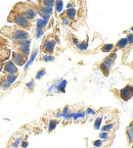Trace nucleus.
I'll return each instance as SVG.
<instances>
[{"mask_svg":"<svg viewBox=\"0 0 133 148\" xmlns=\"http://www.w3.org/2000/svg\"><path fill=\"white\" fill-rule=\"evenodd\" d=\"M0 34L2 36L9 38L12 41H17V40H25V39H30V34L28 31L23 30V29L19 28L17 26H7L4 27L0 30Z\"/></svg>","mask_w":133,"mask_h":148,"instance_id":"1","label":"nucleus"},{"mask_svg":"<svg viewBox=\"0 0 133 148\" xmlns=\"http://www.w3.org/2000/svg\"><path fill=\"white\" fill-rule=\"evenodd\" d=\"M12 9H14L15 11H18L19 13H21L27 21H29L31 23L35 20L36 15H37L35 8L33 7V5L29 4V3L19 2L13 6Z\"/></svg>","mask_w":133,"mask_h":148,"instance_id":"2","label":"nucleus"},{"mask_svg":"<svg viewBox=\"0 0 133 148\" xmlns=\"http://www.w3.org/2000/svg\"><path fill=\"white\" fill-rule=\"evenodd\" d=\"M7 22L11 23V24H14L15 26L23 29V30L29 31L32 29V23L27 21L21 13H19L18 11H15L14 9H12L10 11L8 18H7Z\"/></svg>","mask_w":133,"mask_h":148,"instance_id":"3","label":"nucleus"},{"mask_svg":"<svg viewBox=\"0 0 133 148\" xmlns=\"http://www.w3.org/2000/svg\"><path fill=\"white\" fill-rule=\"evenodd\" d=\"M55 44H57V40L52 35H48L46 37H44L43 41L41 44V51L45 54L52 55L53 51H54Z\"/></svg>","mask_w":133,"mask_h":148,"instance_id":"4","label":"nucleus"},{"mask_svg":"<svg viewBox=\"0 0 133 148\" xmlns=\"http://www.w3.org/2000/svg\"><path fill=\"white\" fill-rule=\"evenodd\" d=\"M30 45H31V39H25V40H17L12 42V47L14 50L20 51L23 54L29 57L30 54Z\"/></svg>","mask_w":133,"mask_h":148,"instance_id":"5","label":"nucleus"},{"mask_svg":"<svg viewBox=\"0 0 133 148\" xmlns=\"http://www.w3.org/2000/svg\"><path fill=\"white\" fill-rule=\"evenodd\" d=\"M119 96L123 101H129L133 97V85L127 84L126 86L119 90Z\"/></svg>","mask_w":133,"mask_h":148,"instance_id":"6","label":"nucleus"},{"mask_svg":"<svg viewBox=\"0 0 133 148\" xmlns=\"http://www.w3.org/2000/svg\"><path fill=\"white\" fill-rule=\"evenodd\" d=\"M28 60V56H26L25 54H23L20 51L14 50L12 52V55H11V61L14 63L15 65H24L25 63Z\"/></svg>","mask_w":133,"mask_h":148,"instance_id":"7","label":"nucleus"},{"mask_svg":"<svg viewBox=\"0 0 133 148\" xmlns=\"http://www.w3.org/2000/svg\"><path fill=\"white\" fill-rule=\"evenodd\" d=\"M116 58H117V53H116L115 50H113L112 52H110V54L108 55V56L105 57V58L103 59V60L101 61V63L105 65V66H107L109 70H111L112 66H113L114 63H115Z\"/></svg>","mask_w":133,"mask_h":148,"instance_id":"8","label":"nucleus"},{"mask_svg":"<svg viewBox=\"0 0 133 148\" xmlns=\"http://www.w3.org/2000/svg\"><path fill=\"white\" fill-rule=\"evenodd\" d=\"M3 73L4 74H19L18 66L14 64L11 60H8L3 64Z\"/></svg>","mask_w":133,"mask_h":148,"instance_id":"9","label":"nucleus"},{"mask_svg":"<svg viewBox=\"0 0 133 148\" xmlns=\"http://www.w3.org/2000/svg\"><path fill=\"white\" fill-rule=\"evenodd\" d=\"M63 13H65V15L67 16V18H68L70 22H73V21L76 20L77 11H76V9H75L74 7H72V8H67Z\"/></svg>","mask_w":133,"mask_h":148,"instance_id":"10","label":"nucleus"},{"mask_svg":"<svg viewBox=\"0 0 133 148\" xmlns=\"http://www.w3.org/2000/svg\"><path fill=\"white\" fill-rule=\"evenodd\" d=\"M127 46H128V41H127L126 37H125V38H121V39L119 40L118 42H117V44L115 45L114 50L117 51L118 49L122 50V49H125V48H127Z\"/></svg>","mask_w":133,"mask_h":148,"instance_id":"11","label":"nucleus"},{"mask_svg":"<svg viewBox=\"0 0 133 148\" xmlns=\"http://www.w3.org/2000/svg\"><path fill=\"white\" fill-rule=\"evenodd\" d=\"M126 136L129 144H133V122L126 128Z\"/></svg>","mask_w":133,"mask_h":148,"instance_id":"12","label":"nucleus"},{"mask_svg":"<svg viewBox=\"0 0 133 148\" xmlns=\"http://www.w3.org/2000/svg\"><path fill=\"white\" fill-rule=\"evenodd\" d=\"M18 77H19V74H7V75H5L3 78L6 80V82L8 84H13L15 82V80L18 79Z\"/></svg>","mask_w":133,"mask_h":148,"instance_id":"13","label":"nucleus"},{"mask_svg":"<svg viewBox=\"0 0 133 148\" xmlns=\"http://www.w3.org/2000/svg\"><path fill=\"white\" fill-rule=\"evenodd\" d=\"M114 48H115V45L111 43H107V44H103V46L101 47V52H107L110 53L114 50Z\"/></svg>","mask_w":133,"mask_h":148,"instance_id":"14","label":"nucleus"},{"mask_svg":"<svg viewBox=\"0 0 133 148\" xmlns=\"http://www.w3.org/2000/svg\"><path fill=\"white\" fill-rule=\"evenodd\" d=\"M54 7H55V11H57V13L61 12V11H63V0H55Z\"/></svg>","mask_w":133,"mask_h":148,"instance_id":"15","label":"nucleus"},{"mask_svg":"<svg viewBox=\"0 0 133 148\" xmlns=\"http://www.w3.org/2000/svg\"><path fill=\"white\" fill-rule=\"evenodd\" d=\"M57 124H59V122H57V120H50L49 121V124H48V133H51V132L57 128Z\"/></svg>","mask_w":133,"mask_h":148,"instance_id":"16","label":"nucleus"},{"mask_svg":"<svg viewBox=\"0 0 133 148\" xmlns=\"http://www.w3.org/2000/svg\"><path fill=\"white\" fill-rule=\"evenodd\" d=\"M54 2H55V0H39V1H38V3H40V4H42V5H45V6H47V7H53Z\"/></svg>","mask_w":133,"mask_h":148,"instance_id":"17","label":"nucleus"},{"mask_svg":"<svg viewBox=\"0 0 133 148\" xmlns=\"http://www.w3.org/2000/svg\"><path fill=\"white\" fill-rule=\"evenodd\" d=\"M87 47H88V37H86V39L84 40V41L80 42V44L78 45V48L80 49V50L84 51L87 49Z\"/></svg>","mask_w":133,"mask_h":148,"instance_id":"18","label":"nucleus"},{"mask_svg":"<svg viewBox=\"0 0 133 148\" xmlns=\"http://www.w3.org/2000/svg\"><path fill=\"white\" fill-rule=\"evenodd\" d=\"M46 75V70L45 69H40L37 73H36V76H35V79L36 80H41L44 76Z\"/></svg>","mask_w":133,"mask_h":148,"instance_id":"19","label":"nucleus"},{"mask_svg":"<svg viewBox=\"0 0 133 148\" xmlns=\"http://www.w3.org/2000/svg\"><path fill=\"white\" fill-rule=\"evenodd\" d=\"M10 87V84H8L6 82V80H5L4 78H2L1 80H0V88L2 90H7L8 88Z\"/></svg>","mask_w":133,"mask_h":148,"instance_id":"20","label":"nucleus"},{"mask_svg":"<svg viewBox=\"0 0 133 148\" xmlns=\"http://www.w3.org/2000/svg\"><path fill=\"white\" fill-rule=\"evenodd\" d=\"M37 53H38V51H37V49H36L35 51H34V52L32 53V54H31V57H30V60L28 61V62H27V64H26V66H25V71H27L28 70V68H29V65L31 64V63L33 62V60H34V59H35V57H36V55H37Z\"/></svg>","mask_w":133,"mask_h":148,"instance_id":"21","label":"nucleus"},{"mask_svg":"<svg viewBox=\"0 0 133 148\" xmlns=\"http://www.w3.org/2000/svg\"><path fill=\"white\" fill-rule=\"evenodd\" d=\"M26 87H27V89H29V91L32 92L33 90H34V87H35V80H34V79H32L30 82H28V83H27Z\"/></svg>","mask_w":133,"mask_h":148,"instance_id":"22","label":"nucleus"},{"mask_svg":"<svg viewBox=\"0 0 133 148\" xmlns=\"http://www.w3.org/2000/svg\"><path fill=\"white\" fill-rule=\"evenodd\" d=\"M127 41H128V46H132L133 45V33L129 31L127 33V37H126Z\"/></svg>","mask_w":133,"mask_h":148,"instance_id":"23","label":"nucleus"},{"mask_svg":"<svg viewBox=\"0 0 133 148\" xmlns=\"http://www.w3.org/2000/svg\"><path fill=\"white\" fill-rule=\"evenodd\" d=\"M101 122H103V118H97L95 120V122H94V125H93V127H94V129L95 130H98V129H101Z\"/></svg>","mask_w":133,"mask_h":148,"instance_id":"24","label":"nucleus"},{"mask_svg":"<svg viewBox=\"0 0 133 148\" xmlns=\"http://www.w3.org/2000/svg\"><path fill=\"white\" fill-rule=\"evenodd\" d=\"M41 60L45 61V62H48V61H53V60H54V56H52V55L45 54L44 56L41 57Z\"/></svg>","mask_w":133,"mask_h":148,"instance_id":"25","label":"nucleus"},{"mask_svg":"<svg viewBox=\"0 0 133 148\" xmlns=\"http://www.w3.org/2000/svg\"><path fill=\"white\" fill-rule=\"evenodd\" d=\"M114 127H115V125L114 124H108L101 128V132H109V131L113 130Z\"/></svg>","mask_w":133,"mask_h":148,"instance_id":"26","label":"nucleus"},{"mask_svg":"<svg viewBox=\"0 0 133 148\" xmlns=\"http://www.w3.org/2000/svg\"><path fill=\"white\" fill-rule=\"evenodd\" d=\"M65 85H67V81H63L61 84H59V86H57V90H59V92H65Z\"/></svg>","mask_w":133,"mask_h":148,"instance_id":"27","label":"nucleus"},{"mask_svg":"<svg viewBox=\"0 0 133 148\" xmlns=\"http://www.w3.org/2000/svg\"><path fill=\"white\" fill-rule=\"evenodd\" d=\"M61 22H63V24L65 25V26H68V25L70 24V21H69L68 18H67V16L65 15V13H61Z\"/></svg>","mask_w":133,"mask_h":148,"instance_id":"28","label":"nucleus"},{"mask_svg":"<svg viewBox=\"0 0 133 148\" xmlns=\"http://www.w3.org/2000/svg\"><path fill=\"white\" fill-rule=\"evenodd\" d=\"M98 137H99V139L108 140L110 138V136H109V133H108V132H101V133H99Z\"/></svg>","mask_w":133,"mask_h":148,"instance_id":"29","label":"nucleus"},{"mask_svg":"<svg viewBox=\"0 0 133 148\" xmlns=\"http://www.w3.org/2000/svg\"><path fill=\"white\" fill-rule=\"evenodd\" d=\"M93 146L94 147H96V148H99V147H101L103 146V140L101 139H99V140H94L93 141Z\"/></svg>","mask_w":133,"mask_h":148,"instance_id":"30","label":"nucleus"},{"mask_svg":"<svg viewBox=\"0 0 133 148\" xmlns=\"http://www.w3.org/2000/svg\"><path fill=\"white\" fill-rule=\"evenodd\" d=\"M72 42H73V44H74L75 46H77V47H78V45L80 44V41H79V39H77L75 36H72Z\"/></svg>","mask_w":133,"mask_h":148,"instance_id":"31","label":"nucleus"},{"mask_svg":"<svg viewBox=\"0 0 133 148\" xmlns=\"http://www.w3.org/2000/svg\"><path fill=\"white\" fill-rule=\"evenodd\" d=\"M86 113H89V114H95V111H94L92 108H90V107H88V108L86 109Z\"/></svg>","mask_w":133,"mask_h":148,"instance_id":"32","label":"nucleus"},{"mask_svg":"<svg viewBox=\"0 0 133 148\" xmlns=\"http://www.w3.org/2000/svg\"><path fill=\"white\" fill-rule=\"evenodd\" d=\"M20 142H21V140L20 139H17L14 142L12 143V147H18V145L20 144Z\"/></svg>","mask_w":133,"mask_h":148,"instance_id":"33","label":"nucleus"},{"mask_svg":"<svg viewBox=\"0 0 133 148\" xmlns=\"http://www.w3.org/2000/svg\"><path fill=\"white\" fill-rule=\"evenodd\" d=\"M29 145V143L27 141H24V142H22V144H21V146H22L23 148H26L27 146Z\"/></svg>","mask_w":133,"mask_h":148,"instance_id":"34","label":"nucleus"},{"mask_svg":"<svg viewBox=\"0 0 133 148\" xmlns=\"http://www.w3.org/2000/svg\"><path fill=\"white\" fill-rule=\"evenodd\" d=\"M129 31H130V32H132V33H133V27H131V28H130V30H129Z\"/></svg>","mask_w":133,"mask_h":148,"instance_id":"35","label":"nucleus"},{"mask_svg":"<svg viewBox=\"0 0 133 148\" xmlns=\"http://www.w3.org/2000/svg\"><path fill=\"white\" fill-rule=\"evenodd\" d=\"M131 66H132V69H133V62H132V64H131Z\"/></svg>","mask_w":133,"mask_h":148,"instance_id":"36","label":"nucleus"},{"mask_svg":"<svg viewBox=\"0 0 133 148\" xmlns=\"http://www.w3.org/2000/svg\"><path fill=\"white\" fill-rule=\"evenodd\" d=\"M22 148H23V147H22Z\"/></svg>","mask_w":133,"mask_h":148,"instance_id":"37","label":"nucleus"}]
</instances>
